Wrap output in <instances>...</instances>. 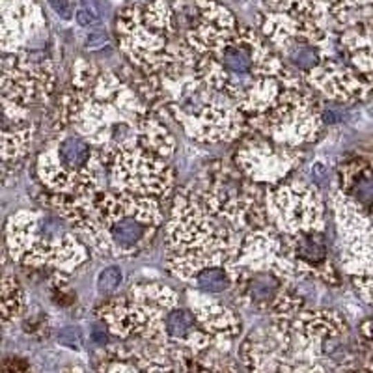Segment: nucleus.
I'll return each instance as SVG.
<instances>
[{
  "label": "nucleus",
  "instance_id": "1",
  "mask_svg": "<svg viewBox=\"0 0 373 373\" xmlns=\"http://www.w3.org/2000/svg\"><path fill=\"white\" fill-rule=\"evenodd\" d=\"M267 21L305 37L323 56L308 77L349 95L373 97V0H265Z\"/></svg>",
  "mask_w": 373,
  "mask_h": 373
},
{
  "label": "nucleus",
  "instance_id": "2",
  "mask_svg": "<svg viewBox=\"0 0 373 373\" xmlns=\"http://www.w3.org/2000/svg\"><path fill=\"white\" fill-rule=\"evenodd\" d=\"M226 189H181L168 222L172 254L168 267L181 280H194L209 267L236 274L245 239L242 230L267 226L269 218L258 202L245 200ZM236 282V278H233Z\"/></svg>",
  "mask_w": 373,
  "mask_h": 373
},
{
  "label": "nucleus",
  "instance_id": "3",
  "mask_svg": "<svg viewBox=\"0 0 373 373\" xmlns=\"http://www.w3.org/2000/svg\"><path fill=\"white\" fill-rule=\"evenodd\" d=\"M149 99H161L191 138L202 142L231 140L242 129V112L224 93L213 90L196 71L148 77Z\"/></svg>",
  "mask_w": 373,
  "mask_h": 373
},
{
  "label": "nucleus",
  "instance_id": "4",
  "mask_svg": "<svg viewBox=\"0 0 373 373\" xmlns=\"http://www.w3.org/2000/svg\"><path fill=\"white\" fill-rule=\"evenodd\" d=\"M8 249L13 260L32 267H56L69 273L86 260V249L60 217L21 211L8 220Z\"/></svg>",
  "mask_w": 373,
  "mask_h": 373
},
{
  "label": "nucleus",
  "instance_id": "5",
  "mask_svg": "<svg viewBox=\"0 0 373 373\" xmlns=\"http://www.w3.org/2000/svg\"><path fill=\"white\" fill-rule=\"evenodd\" d=\"M334 204L345 249L343 265L362 297L373 305V207L362 209L343 193L336 194Z\"/></svg>",
  "mask_w": 373,
  "mask_h": 373
},
{
  "label": "nucleus",
  "instance_id": "6",
  "mask_svg": "<svg viewBox=\"0 0 373 373\" xmlns=\"http://www.w3.org/2000/svg\"><path fill=\"white\" fill-rule=\"evenodd\" d=\"M267 218L284 237L323 231V204L316 189L286 185L267 194Z\"/></svg>",
  "mask_w": 373,
  "mask_h": 373
},
{
  "label": "nucleus",
  "instance_id": "7",
  "mask_svg": "<svg viewBox=\"0 0 373 373\" xmlns=\"http://www.w3.org/2000/svg\"><path fill=\"white\" fill-rule=\"evenodd\" d=\"M237 287L241 289L242 297L256 308H274L284 295L282 280L273 271H256V273L242 274L241 278L237 280Z\"/></svg>",
  "mask_w": 373,
  "mask_h": 373
},
{
  "label": "nucleus",
  "instance_id": "8",
  "mask_svg": "<svg viewBox=\"0 0 373 373\" xmlns=\"http://www.w3.org/2000/svg\"><path fill=\"white\" fill-rule=\"evenodd\" d=\"M198 289L207 293H222L230 289L236 282H233V274L231 271L224 267H209L204 269L202 273L196 274L193 280Z\"/></svg>",
  "mask_w": 373,
  "mask_h": 373
},
{
  "label": "nucleus",
  "instance_id": "9",
  "mask_svg": "<svg viewBox=\"0 0 373 373\" xmlns=\"http://www.w3.org/2000/svg\"><path fill=\"white\" fill-rule=\"evenodd\" d=\"M23 305V295L19 289V284L12 278H4V287H2V310H4V319H10L12 314H17V310Z\"/></svg>",
  "mask_w": 373,
  "mask_h": 373
},
{
  "label": "nucleus",
  "instance_id": "10",
  "mask_svg": "<svg viewBox=\"0 0 373 373\" xmlns=\"http://www.w3.org/2000/svg\"><path fill=\"white\" fill-rule=\"evenodd\" d=\"M122 280H124L122 269L116 267V265L105 267L97 276V289L103 295H111V293L118 291L119 286H122Z\"/></svg>",
  "mask_w": 373,
  "mask_h": 373
},
{
  "label": "nucleus",
  "instance_id": "11",
  "mask_svg": "<svg viewBox=\"0 0 373 373\" xmlns=\"http://www.w3.org/2000/svg\"><path fill=\"white\" fill-rule=\"evenodd\" d=\"M56 340L60 345L68 349H81L82 347V334L77 327H66L58 332Z\"/></svg>",
  "mask_w": 373,
  "mask_h": 373
},
{
  "label": "nucleus",
  "instance_id": "12",
  "mask_svg": "<svg viewBox=\"0 0 373 373\" xmlns=\"http://www.w3.org/2000/svg\"><path fill=\"white\" fill-rule=\"evenodd\" d=\"M75 21H77V25L82 26V28H99L101 23H103V17L97 15L92 10H88L84 6L77 8V12H75Z\"/></svg>",
  "mask_w": 373,
  "mask_h": 373
},
{
  "label": "nucleus",
  "instance_id": "13",
  "mask_svg": "<svg viewBox=\"0 0 373 373\" xmlns=\"http://www.w3.org/2000/svg\"><path fill=\"white\" fill-rule=\"evenodd\" d=\"M106 44H108V34L103 28H95L90 34H86V39H84L88 50H101Z\"/></svg>",
  "mask_w": 373,
  "mask_h": 373
},
{
  "label": "nucleus",
  "instance_id": "14",
  "mask_svg": "<svg viewBox=\"0 0 373 373\" xmlns=\"http://www.w3.org/2000/svg\"><path fill=\"white\" fill-rule=\"evenodd\" d=\"M47 4L62 21H71L73 19L75 10L71 0H47Z\"/></svg>",
  "mask_w": 373,
  "mask_h": 373
},
{
  "label": "nucleus",
  "instance_id": "15",
  "mask_svg": "<svg viewBox=\"0 0 373 373\" xmlns=\"http://www.w3.org/2000/svg\"><path fill=\"white\" fill-rule=\"evenodd\" d=\"M92 340L97 345H105L106 343V329H105V323L103 325H95L93 327V332H92Z\"/></svg>",
  "mask_w": 373,
  "mask_h": 373
},
{
  "label": "nucleus",
  "instance_id": "16",
  "mask_svg": "<svg viewBox=\"0 0 373 373\" xmlns=\"http://www.w3.org/2000/svg\"><path fill=\"white\" fill-rule=\"evenodd\" d=\"M364 332H366L367 336H373V319H372V321H367V323L364 325Z\"/></svg>",
  "mask_w": 373,
  "mask_h": 373
},
{
  "label": "nucleus",
  "instance_id": "17",
  "mask_svg": "<svg viewBox=\"0 0 373 373\" xmlns=\"http://www.w3.org/2000/svg\"><path fill=\"white\" fill-rule=\"evenodd\" d=\"M137 4H146V2H151V0H135Z\"/></svg>",
  "mask_w": 373,
  "mask_h": 373
}]
</instances>
